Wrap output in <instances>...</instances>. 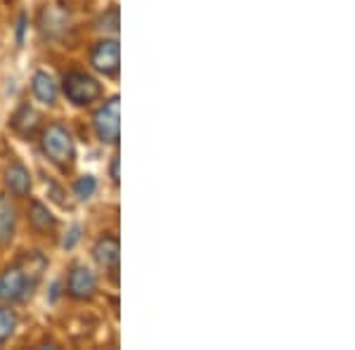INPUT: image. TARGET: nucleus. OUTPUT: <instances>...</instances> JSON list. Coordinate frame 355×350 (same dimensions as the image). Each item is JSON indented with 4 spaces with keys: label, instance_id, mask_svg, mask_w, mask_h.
Segmentation results:
<instances>
[{
    "label": "nucleus",
    "instance_id": "f257e3e1",
    "mask_svg": "<svg viewBox=\"0 0 355 350\" xmlns=\"http://www.w3.org/2000/svg\"><path fill=\"white\" fill-rule=\"evenodd\" d=\"M48 261L41 251H24V256L0 272V303H19L33 294L41 282Z\"/></svg>",
    "mask_w": 355,
    "mask_h": 350
},
{
    "label": "nucleus",
    "instance_id": "f03ea898",
    "mask_svg": "<svg viewBox=\"0 0 355 350\" xmlns=\"http://www.w3.org/2000/svg\"><path fill=\"white\" fill-rule=\"evenodd\" d=\"M41 149L50 164L57 166L60 170H71L76 161V147H73V137L69 133L64 123L55 121L41 128Z\"/></svg>",
    "mask_w": 355,
    "mask_h": 350
},
{
    "label": "nucleus",
    "instance_id": "7ed1b4c3",
    "mask_svg": "<svg viewBox=\"0 0 355 350\" xmlns=\"http://www.w3.org/2000/svg\"><path fill=\"white\" fill-rule=\"evenodd\" d=\"M62 93L73 107H90L102 97V83L93 73L73 69L62 78Z\"/></svg>",
    "mask_w": 355,
    "mask_h": 350
},
{
    "label": "nucleus",
    "instance_id": "20e7f679",
    "mask_svg": "<svg viewBox=\"0 0 355 350\" xmlns=\"http://www.w3.org/2000/svg\"><path fill=\"white\" fill-rule=\"evenodd\" d=\"M93 128L102 145H119V140H121V105H119V95L102 102V107L93 116Z\"/></svg>",
    "mask_w": 355,
    "mask_h": 350
},
{
    "label": "nucleus",
    "instance_id": "39448f33",
    "mask_svg": "<svg viewBox=\"0 0 355 350\" xmlns=\"http://www.w3.org/2000/svg\"><path fill=\"white\" fill-rule=\"evenodd\" d=\"M90 64L105 78H116L121 69V48L116 38H102L90 50Z\"/></svg>",
    "mask_w": 355,
    "mask_h": 350
},
{
    "label": "nucleus",
    "instance_id": "423d86ee",
    "mask_svg": "<svg viewBox=\"0 0 355 350\" xmlns=\"http://www.w3.org/2000/svg\"><path fill=\"white\" fill-rule=\"evenodd\" d=\"M67 294L73 301H90L97 294V274L88 265H73L67 277Z\"/></svg>",
    "mask_w": 355,
    "mask_h": 350
},
{
    "label": "nucleus",
    "instance_id": "0eeeda50",
    "mask_svg": "<svg viewBox=\"0 0 355 350\" xmlns=\"http://www.w3.org/2000/svg\"><path fill=\"white\" fill-rule=\"evenodd\" d=\"M93 258L105 272L116 274L119 263H121V242H119L116 234L105 232L93 246Z\"/></svg>",
    "mask_w": 355,
    "mask_h": 350
},
{
    "label": "nucleus",
    "instance_id": "6e6552de",
    "mask_svg": "<svg viewBox=\"0 0 355 350\" xmlns=\"http://www.w3.org/2000/svg\"><path fill=\"white\" fill-rule=\"evenodd\" d=\"M41 121L43 119L36 109L31 105H21L12 114V119H10V128L19 137H24V140H31V137H36V133H41V128H43Z\"/></svg>",
    "mask_w": 355,
    "mask_h": 350
},
{
    "label": "nucleus",
    "instance_id": "1a4fd4ad",
    "mask_svg": "<svg viewBox=\"0 0 355 350\" xmlns=\"http://www.w3.org/2000/svg\"><path fill=\"white\" fill-rule=\"evenodd\" d=\"M26 218H28V225H31V229L36 234H43V237L55 234L57 218L53 216V211H50L48 206L41 202V199H31V202H28Z\"/></svg>",
    "mask_w": 355,
    "mask_h": 350
},
{
    "label": "nucleus",
    "instance_id": "9d476101",
    "mask_svg": "<svg viewBox=\"0 0 355 350\" xmlns=\"http://www.w3.org/2000/svg\"><path fill=\"white\" fill-rule=\"evenodd\" d=\"M5 187L17 199H24L31 194V173L21 161H12L5 168Z\"/></svg>",
    "mask_w": 355,
    "mask_h": 350
},
{
    "label": "nucleus",
    "instance_id": "9b49d317",
    "mask_svg": "<svg viewBox=\"0 0 355 350\" xmlns=\"http://www.w3.org/2000/svg\"><path fill=\"white\" fill-rule=\"evenodd\" d=\"M31 93L41 105H48V107L57 105L60 88H57V81H55L53 73L45 71V69H38V71L31 76Z\"/></svg>",
    "mask_w": 355,
    "mask_h": 350
},
{
    "label": "nucleus",
    "instance_id": "f8f14e48",
    "mask_svg": "<svg viewBox=\"0 0 355 350\" xmlns=\"http://www.w3.org/2000/svg\"><path fill=\"white\" fill-rule=\"evenodd\" d=\"M17 232V206L8 194H0V246L10 244Z\"/></svg>",
    "mask_w": 355,
    "mask_h": 350
},
{
    "label": "nucleus",
    "instance_id": "ddd939ff",
    "mask_svg": "<svg viewBox=\"0 0 355 350\" xmlns=\"http://www.w3.org/2000/svg\"><path fill=\"white\" fill-rule=\"evenodd\" d=\"M69 24V15L64 12V10H57V8H48L43 10L41 15V26H43V33L50 38H57L62 36V33L67 31Z\"/></svg>",
    "mask_w": 355,
    "mask_h": 350
},
{
    "label": "nucleus",
    "instance_id": "4468645a",
    "mask_svg": "<svg viewBox=\"0 0 355 350\" xmlns=\"http://www.w3.org/2000/svg\"><path fill=\"white\" fill-rule=\"evenodd\" d=\"M17 329V313L10 306H0V346L12 338Z\"/></svg>",
    "mask_w": 355,
    "mask_h": 350
},
{
    "label": "nucleus",
    "instance_id": "2eb2a0df",
    "mask_svg": "<svg viewBox=\"0 0 355 350\" xmlns=\"http://www.w3.org/2000/svg\"><path fill=\"white\" fill-rule=\"evenodd\" d=\"M95 192H97V177L95 175H81L76 182H73V194H76L81 202L93 199Z\"/></svg>",
    "mask_w": 355,
    "mask_h": 350
},
{
    "label": "nucleus",
    "instance_id": "dca6fc26",
    "mask_svg": "<svg viewBox=\"0 0 355 350\" xmlns=\"http://www.w3.org/2000/svg\"><path fill=\"white\" fill-rule=\"evenodd\" d=\"M97 24H100V31L112 33V36H114V33L119 31V24H121V21H119V5H112V8L100 17V21H97Z\"/></svg>",
    "mask_w": 355,
    "mask_h": 350
},
{
    "label": "nucleus",
    "instance_id": "f3484780",
    "mask_svg": "<svg viewBox=\"0 0 355 350\" xmlns=\"http://www.w3.org/2000/svg\"><path fill=\"white\" fill-rule=\"evenodd\" d=\"M78 237H81V227L73 225L71 229H69V237H64V242H62V246H64V249H73V244L78 242Z\"/></svg>",
    "mask_w": 355,
    "mask_h": 350
},
{
    "label": "nucleus",
    "instance_id": "a211bd4d",
    "mask_svg": "<svg viewBox=\"0 0 355 350\" xmlns=\"http://www.w3.org/2000/svg\"><path fill=\"white\" fill-rule=\"evenodd\" d=\"M110 175H112V182H114V185H119V154H114V157H112Z\"/></svg>",
    "mask_w": 355,
    "mask_h": 350
}]
</instances>
